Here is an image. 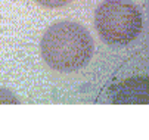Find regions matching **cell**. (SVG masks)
Segmentation results:
<instances>
[{"instance_id":"6da1fadb","label":"cell","mask_w":149,"mask_h":140,"mask_svg":"<svg viewBox=\"0 0 149 140\" xmlns=\"http://www.w3.org/2000/svg\"><path fill=\"white\" fill-rule=\"evenodd\" d=\"M95 43L90 33L74 21H56L47 27L40 40L45 64L58 72H75L93 56Z\"/></svg>"},{"instance_id":"7a4b0ae2","label":"cell","mask_w":149,"mask_h":140,"mask_svg":"<svg viewBox=\"0 0 149 140\" xmlns=\"http://www.w3.org/2000/svg\"><path fill=\"white\" fill-rule=\"evenodd\" d=\"M95 27L106 44L123 47L140 35L143 18L130 0H103L95 12Z\"/></svg>"},{"instance_id":"3957f363","label":"cell","mask_w":149,"mask_h":140,"mask_svg":"<svg viewBox=\"0 0 149 140\" xmlns=\"http://www.w3.org/2000/svg\"><path fill=\"white\" fill-rule=\"evenodd\" d=\"M139 78H130L127 81L118 84L115 87L117 93H115V99H111L115 103H140V100L137 99V96H142L146 99V89L142 90H132V87L137 83Z\"/></svg>"},{"instance_id":"277c9868","label":"cell","mask_w":149,"mask_h":140,"mask_svg":"<svg viewBox=\"0 0 149 140\" xmlns=\"http://www.w3.org/2000/svg\"><path fill=\"white\" fill-rule=\"evenodd\" d=\"M34 2L47 9H58V8H63V6L70 5L72 0H34Z\"/></svg>"},{"instance_id":"5b68a950","label":"cell","mask_w":149,"mask_h":140,"mask_svg":"<svg viewBox=\"0 0 149 140\" xmlns=\"http://www.w3.org/2000/svg\"><path fill=\"white\" fill-rule=\"evenodd\" d=\"M0 103H12V105H16V103H19V100L15 97V94L10 90L0 89Z\"/></svg>"}]
</instances>
